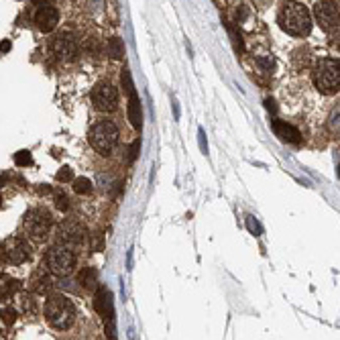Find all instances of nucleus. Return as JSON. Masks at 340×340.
Listing matches in <instances>:
<instances>
[{
  "label": "nucleus",
  "instance_id": "obj_1",
  "mask_svg": "<svg viewBox=\"0 0 340 340\" xmlns=\"http://www.w3.org/2000/svg\"><path fill=\"white\" fill-rule=\"evenodd\" d=\"M277 21H279V27L285 33L294 35V37H306L312 31V15H310V11L304 5L294 3V0H287V3L281 5Z\"/></svg>",
  "mask_w": 340,
  "mask_h": 340
},
{
  "label": "nucleus",
  "instance_id": "obj_2",
  "mask_svg": "<svg viewBox=\"0 0 340 340\" xmlns=\"http://www.w3.org/2000/svg\"><path fill=\"white\" fill-rule=\"evenodd\" d=\"M45 320L55 330H67L76 322V306L63 294H51L45 302Z\"/></svg>",
  "mask_w": 340,
  "mask_h": 340
},
{
  "label": "nucleus",
  "instance_id": "obj_3",
  "mask_svg": "<svg viewBox=\"0 0 340 340\" xmlns=\"http://www.w3.org/2000/svg\"><path fill=\"white\" fill-rule=\"evenodd\" d=\"M314 86L324 94H336L340 88V74H338V59L324 57L316 63L312 74Z\"/></svg>",
  "mask_w": 340,
  "mask_h": 340
},
{
  "label": "nucleus",
  "instance_id": "obj_4",
  "mask_svg": "<svg viewBox=\"0 0 340 340\" xmlns=\"http://www.w3.org/2000/svg\"><path fill=\"white\" fill-rule=\"evenodd\" d=\"M90 143L98 153L110 155L118 143V126L112 120H98L90 130Z\"/></svg>",
  "mask_w": 340,
  "mask_h": 340
},
{
  "label": "nucleus",
  "instance_id": "obj_5",
  "mask_svg": "<svg viewBox=\"0 0 340 340\" xmlns=\"http://www.w3.org/2000/svg\"><path fill=\"white\" fill-rule=\"evenodd\" d=\"M23 226H25L29 236H33L35 240H43V238H47V234L51 232L53 218L45 208H31L23 216Z\"/></svg>",
  "mask_w": 340,
  "mask_h": 340
},
{
  "label": "nucleus",
  "instance_id": "obj_6",
  "mask_svg": "<svg viewBox=\"0 0 340 340\" xmlns=\"http://www.w3.org/2000/svg\"><path fill=\"white\" fill-rule=\"evenodd\" d=\"M47 267L57 277H67L76 269V255L67 247H53L47 253Z\"/></svg>",
  "mask_w": 340,
  "mask_h": 340
},
{
  "label": "nucleus",
  "instance_id": "obj_7",
  "mask_svg": "<svg viewBox=\"0 0 340 340\" xmlns=\"http://www.w3.org/2000/svg\"><path fill=\"white\" fill-rule=\"evenodd\" d=\"M92 104L100 112H112L118 104V90L110 82H98L92 90Z\"/></svg>",
  "mask_w": 340,
  "mask_h": 340
},
{
  "label": "nucleus",
  "instance_id": "obj_8",
  "mask_svg": "<svg viewBox=\"0 0 340 340\" xmlns=\"http://www.w3.org/2000/svg\"><path fill=\"white\" fill-rule=\"evenodd\" d=\"M51 49H53V53H55L59 59H63V61H74V59L78 57V53H80V49H78V39H76V35L70 33V31H63V33H59V35L53 37Z\"/></svg>",
  "mask_w": 340,
  "mask_h": 340
},
{
  "label": "nucleus",
  "instance_id": "obj_9",
  "mask_svg": "<svg viewBox=\"0 0 340 340\" xmlns=\"http://www.w3.org/2000/svg\"><path fill=\"white\" fill-rule=\"evenodd\" d=\"M86 236H88L86 226H84L80 220L67 218V220H63V222L57 226V238L63 242V245H67V247L82 245Z\"/></svg>",
  "mask_w": 340,
  "mask_h": 340
},
{
  "label": "nucleus",
  "instance_id": "obj_10",
  "mask_svg": "<svg viewBox=\"0 0 340 340\" xmlns=\"http://www.w3.org/2000/svg\"><path fill=\"white\" fill-rule=\"evenodd\" d=\"M314 17L324 31L338 29V7L332 3V0H320V3H316Z\"/></svg>",
  "mask_w": 340,
  "mask_h": 340
},
{
  "label": "nucleus",
  "instance_id": "obj_11",
  "mask_svg": "<svg viewBox=\"0 0 340 340\" xmlns=\"http://www.w3.org/2000/svg\"><path fill=\"white\" fill-rule=\"evenodd\" d=\"M31 257V247H29V242L21 236H15L11 240H7V245H5V259L7 263L11 265H23L27 263Z\"/></svg>",
  "mask_w": 340,
  "mask_h": 340
},
{
  "label": "nucleus",
  "instance_id": "obj_12",
  "mask_svg": "<svg viewBox=\"0 0 340 340\" xmlns=\"http://www.w3.org/2000/svg\"><path fill=\"white\" fill-rule=\"evenodd\" d=\"M59 23V13L57 9H53L51 5L47 7H39V11L35 13V25L39 31L43 33H51Z\"/></svg>",
  "mask_w": 340,
  "mask_h": 340
},
{
  "label": "nucleus",
  "instance_id": "obj_13",
  "mask_svg": "<svg viewBox=\"0 0 340 340\" xmlns=\"http://www.w3.org/2000/svg\"><path fill=\"white\" fill-rule=\"evenodd\" d=\"M94 310L98 312L102 318L112 320L114 318V310H112V294L106 287H98L94 296Z\"/></svg>",
  "mask_w": 340,
  "mask_h": 340
},
{
  "label": "nucleus",
  "instance_id": "obj_14",
  "mask_svg": "<svg viewBox=\"0 0 340 340\" xmlns=\"http://www.w3.org/2000/svg\"><path fill=\"white\" fill-rule=\"evenodd\" d=\"M271 126H273V130H275V134H277L281 141H285V143H300V139H302L300 130H298L294 124H289V122L273 120Z\"/></svg>",
  "mask_w": 340,
  "mask_h": 340
},
{
  "label": "nucleus",
  "instance_id": "obj_15",
  "mask_svg": "<svg viewBox=\"0 0 340 340\" xmlns=\"http://www.w3.org/2000/svg\"><path fill=\"white\" fill-rule=\"evenodd\" d=\"M128 120L132 122L134 128H141V100L137 92L128 94Z\"/></svg>",
  "mask_w": 340,
  "mask_h": 340
},
{
  "label": "nucleus",
  "instance_id": "obj_16",
  "mask_svg": "<svg viewBox=\"0 0 340 340\" xmlns=\"http://www.w3.org/2000/svg\"><path fill=\"white\" fill-rule=\"evenodd\" d=\"M78 281H80V285L84 289H94L96 283H98V275H96V271L92 267H86V269H82L78 273Z\"/></svg>",
  "mask_w": 340,
  "mask_h": 340
},
{
  "label": "nucleus",
  "instance_id": "obj_17",
  "mask_svg": "<svg viewBox=\"0 0 340 340\" xmlns=\"http://www.w3.org/2000/svg\"><path fill=\"white\" fill-rule=\"evenodd\" d=\"M17 289H19V281H17V279H13V277H9V275L0 277V298L13 296Z\"/></svg>",
  "mask_w": 340,
  "mask_h": 340
},
{
  "label": "nucleus",
  "instance_id": "obj_18",
  "mask_svg": "<svg viewBox=\"0 0 340 340\" xmlns=\"http://www.w3.org/2000/svg\"><path fill=\"white\" fill-rule=\"evenodd\" d=\"M108 55L112 57V59H122L124 57V43H122V39L120 37H112V39H108Z\"/></svg>",
  "mask_w": 340,
  "mask_h": 340
},
{
  "label": "nucleus",
  "instance_id": "obj_19",
  "mask_svg": "<svg viewBox=\"0 0 340 340\" xmlns=\"http://www.w3.org/2000/svg\"><path fill=\"white\" fill-rule=\"evenodd\" d=\"M310 61H312V53H310L308 47H300V49L294 53V63H296V67H298V70L308 67V65H310Z\"/></svg>",
  "mask_w": 340,
  "mask_h": 340
},
{
  "label": "nucleus",
  "instance_id": "obj_20",
  "mask_svg": "<svg viewBox=\"0 0 340 340\" xmlns=\"http://www.w3.org/2000/svg\"><path fill=\"white\" fill-rule=\"evenodd\" d=\"M72 181H74V191H76V193H82V196L90 193L92 187H94V185H92V179H90V177H84V175H82V177H76V179H72Z\"/></svg>",
  "mask_w": 340,
  "mask_h": 340
},
{
  "label": "nucleus",
  "instance_id": "obj_21",
  "mask_svg": "<svg viewBox=\"0 0 340 340\" xmlns=\"http://www.w3.org/2000/svg\"><path fill=\"white\" fill-rule=\"evenodd\" d=\"M49 287H51V279L47 275H39L31 281V289L35 291V294H43V291H47Z\"/></svg>",
  "mask_w": 340,
  "mask_h": 340
},
{
  "label": "nucleus",
  "instance_id": "obj_22",
  "mask_svg": "<svg viewBox=\"0 0 340 340\" xmlns=\"http://www.w3.org/2000/svg\"><path fill=\"white\" fill-rule=\"evenodd\" d=\"M21 308H23V312H27V314L37 312V302H35V298H33L31 294H23V296H21Z\"/></svg>",
  "mask_w": 340,
  "mask_h": 340
},
{
  "label": "nucleus",
  "instance_id": "obj_23",
  "mask_svg": "<svg viewBox=\"0 0 340 340\" xmlns=\"http://www.w3.org/2000/svg\"><path fill=\"white\" fill-rule=\"evenodd\" d=\"M15 163H17L19 167H29V165L33 163V155H31V151H27V149L19 151V153L15 155Z\"/></svg>",
  "mask_w": 340,
  "mask_h": 340
},
{
  "label": "nucleus",
  "instance_id": "obj_24",
  "mask_svg": "<svg viewBox=\"0 0 340 340\" xmlns=\"http://www.w3.org/2000/svg\"><path fill=\"white\" fill-rule=\"evenodd\" d=\"M55 206H57V210H61V212H67V210H70V198L65 196L61 189L55 193Z\"/></svg>",
  "mask_w": 340,
  "mask_h": 340
},
{
  "label": "nucleus",
  "instance_id": "obj_25",
  "mask_svg": "<svg viewBox=\"0 0 340 340\" xmlns=\"http://www.w3.org/2000/svg\"><path fill=\"white\" fill-rule=\"evenodd\" d=\"M120 80H122L124 92H126V94H132V92H134V84H132V78H130V72H128V70H122Z\"/></svg>",
  "mask_w": 340,
  "mask_h": 340
},
{
  "label": "nucleus",
  "instance_id": "obj_26",
  "mask_svg": "<svg viewBox=\"0 0 340 340\" xmlns=\"http://www.w3.org/2000/svg\"><path fill=\"white\" fill-rule=\"evenodd\" d=\"M0 318H3V322H5V324H15V320H17V312H15L11 306H7V308L0 310Z\"/></svg>",
  "mask_w": 340,
  "mask_h": 340
},
{
  "label": "nucleus",
  "instance_id": "obj_27",
  "mask_svg": "<svg viewBox=\"0 0 340 340\" xmlns=\"http://www.w3.org/2000/svg\"><path fill=\"white\" fill-rule=\"evenodd\" d=\"M247 228H249V232L255 234V236H259V234L263 232V228H261V224H259V220H257L255 216H247Z\"/></svg>",
  "mask_w": 340,
  "mask_h": 340
},
{
  "label": "nucleus",
  "instance_id": "obj_28",
  "mask_svg": "<svg viewBox=\"0 0 340 340\" xmlns=\"http://www.w3.org/2000/svg\"><path fill=\"white\" fill-rule=\"evenodd\" d=\"M72 179H74L72 167H67V165L59 167V171H57V181H61V183H67V181H72Z\"/></svg>",
  "mask_w": 340,
  "mask_h": 340
},
{
  "label": "nucleus",
  "instance_id": "obj_29",
  "mask_svg": "<svg viewBox=\"0 0 340 340\" xmlns=\"http://www.w3.org/2000/svg\"><path fill=\"white\" fill-rule=\"evenodd\" d=\"M228 33H230V37H232V41H234V49H236L238 53H242V51H245V45H242V37H240L232 27H228Z\"/></svg>",
  "mask_w": 340,
  "mask_h": 340
},
{
  "label": "nucleus",
  "instance_id": "obj_30",
  "mask_svg": "<svg viewBox=\"0 0 340 340\" xmlns=\"http://www.w3.org/2000/svg\"><path fill=\"white\" fill-rule=\"evenodd\" d=\"M86 51H88L90 55H94V57H98V55H100V45H98V41H96V39H88V41H86Z\"/></svg>",
  "mask_w": 340,
  "mask_h": 340
},
{
  "label": "nucleus",
  "instance_id": "obj_31",
  "mask_svg": "<svg viewBox=\"0 0 340 340\" xmlns=\"http://www.w3.org/2000/svg\"><path fill=\"white\" fill-rule=\"evenodd\" d=\"M257 65L263 67L265 72H271L273 65H275V61H273V57H257Z\"/></svg>",
  "mask_w": 340,
  "mask_h": 340
},
{
  "label": "nucleus",
  "instance_id": "obj_32",
  "mask_svg": "<svg viewBox=\"0 0 340 340\" xmlns=\"http://www.w3.org/2000/svg\"><path fill=\"white\" fill-rule=\"evenodd\" d=\"M139 151H141V139H137V141L132 143V147H130V155H128V161H130V163L139 157Z\"/></svg>",
  "mask_w": 340,
  "mask_h": 340
},
{
  "label": "nucleus",
  "instance_id": "obj_33",
  "mask_svg": "<svg viewBox=\"0 0 340 340\" xmlns=\"http://www.w3.org/2000/svg\"><path fill=\"white\" fill-rule=\"evenodd\" d=\"M198 139H200V149H202V153L208 155V141H206V132H204L202 128L198 130Z\"/></svg>",
  "mask_w": 340,
  "mask_h": 340
},
{
  "label": "nucleus",
  "instance_id": "obj_34",
  "mask_svg": "<svg viewBox=\"0 0 340 340\" xmlns=\"http://www.w3.org/2000/svg\"><path fill=\"white\" fill-rule=\"evenodd\" d=\"M11 47H13V45H11V41H9V39H5L3 43H0V53H9V51H11Z\"/></svg>",
  "mask_w": 340,
  "mask_h": 340
},
{
  "label": "nucleus",
  "instance_id": "obj_35",
  "mask_svg": "<svg viewBox=\"0 0 340 340\" xmlns=\"http://www.w3.org/2000/svg\"><path fill=\"white\" fill-rule=\"evenodd\" d=\"M265 106H267L271 112H275V100H269V98H267V100H265Z\"/></svg>",
  "mask_w": 340,
  "mask_h": 340
},
{
  "label": "nucleus",
  "instance_id": "obj_36",
  "mask_svg": "<svg viewBox=\"0 0 340 340\" xmlns=\"http://www.w3.org/2000/svg\"><path fill=\"white\" fill-rule=\"evenodd\" d=\"M7 181H9V175L7 173H0V187H5Z\"/></svg>",
  "mask_w": 340,
  "mask_h": 340
},
{
  "label": "nucleus",
  "instance_id": "obj_37",
  "mask_svg": "<svg viewBox=\"0 0 340 340\" xmlns=\"http://www.w3.org/2000/svg\"><path fill=\"white\" fill-rule=\"evenodd\" d=\"M33 3H35V5H39V7H47V5L51 3V0H33Z\"/></svg>",
  "mask_w": 340,
  "mask_h": 340
},
{
  "label": "nucleus",
  "instance_id": "obj_38",
  "mask_svg": "<svg viewBox=\"0 0 340 340\" xmlns=\"http://www.w3.org/2000/svg\"><path fill=\"white\" fill-rule=\"evenodd\" d=\"M39 193H49V185H39Z\"/></svg>",
  "mask_w": 340,
  "mask_h": 340
},
{
  "label": "nucleus",
  "instance_id": "obj_39",
  "mask_svg": "<svg viewBox=\"0 0 340 340\" xmlns=\"http://www.w3.org/2000/svg\"><path fill=\"white\" fill-rule=\"evenodd\" d=\"M0 208H3V198H0Z\"/></svg>",
  "mask_w": 340,
  "mask_h": 340
}]
</instances>
